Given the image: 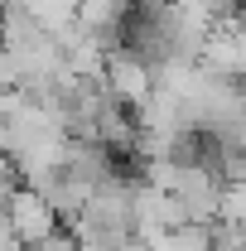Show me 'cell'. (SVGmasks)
<instances>
[{
	"instance_id": "1",
	"label": "cell",
	"mask_w": 246,
	"mask_h": 251,
	"mask_svg": "<svg viewBox=\"0 0 246 251\" xmlns=\"http://www.w3.org/2000/svg\"><path fill=\"white\" fill-rule=\"evenodd\" d=\"M5 222H10V242L15 247H25V251H34L39 242H49L53 232H58V218H53V208L34 193V188H10V198H5Z\"/></svg>"
},
{
	"instance_id": "2",
	"label": "cell",
	"mask_w": 246,
	"mask_h": 251,
	"mask_svg": "<svg viewBox=\"0 0 246 251\" xmlns=\"http://www.w3.org/2000/svg\"><path fill=\"white\" fill-rule=\"evenodd\" d=\"M198 68H203V73H213V77H222V82H242L246 39H242L237 15H232V20H217L213 29H208L203 49H198Z\"/></svg>"
},
{
	"instance_id": "3",
	"label": "cell",
	"mask_w": 246,
	"mask_h": 251,
	"mask_svg": "<svg viewBox=\"0 0 246 251\" xmlns=\"http://www.w3.org/2000/svg\"><path fill=\"white\" fill-rule=\"evenodd\" d=\"M101 87L111 101H121L125 111H135L145 97H150V68L135 58L130 49H111L101 63Z\"/></svg>"
},
{
	"instance_id": "4",
	"label": "cell",
	"mask_w": 246,
	"mask_h": 251,
	"mask_svg": "<svg viewBox=\"0 0 246 251\" xmlns=\"http://www.w3.org/2000/svg\"><path fill=\"white\" fill-rule=\"evenodd\" d=\"M68 184H77L82 193H92L97 184H106V179H116V159L106 155L101 145L92 140H68L63 145V169H58Z\"/></svg>"
},
{
	"instance_id": "5",
	"label": "cell",
	"mask_w": 246,
	"mask_h": 251,
	"mask_svg": "<svg viewBox=\"0 0 246 251\" xmlns=\"http://www.w3.org/2000/svg\"><path fill=\"white\" fill-rule=\"evenodd\" d=\"M15 10H25V15H29V20L49 34L53 44L73 29V0H20Z\"/></svg>"
},
{
	"instance_id": "6",
	"label": "cell",
	"mask_w": 246,
	"mask_h": 251,
	"mask_svg": "<svg viewBox=\"0 0 246 251\" xmlns=\"http://www.w3.org/2000/svg\"><path fill=\"white\" fill-rule=\"evenodd\" d=\"M242 218H246V184H222V193H217V222L242 227Z\"/></svg>"
},
{
	"instance_id": "7",
	"label": "cell",
	"mask_w": 246,
	"mask_h": 251,
	"mask_svg": "<svg viewBox=\"0 0 246 251\" xmlns=\"http://www.w3.org/2000/svg\"><path fill=\"white\" fill-rule=\"evenodd\" d=\"M34 251H77V242H73L68 232H53L49 242H39V247H34Z\"/></svg>"
},
{
	"instance_id": "8",
	"label": "cell",
	"mask_w": 246,
	"mask_h": 251,
	"mask_svg": "<svg viewBox=\"0 0 246 251\" xmlns=\"http://www.w3.org/2000/svg\"><path fill=\"white\" fill-rule=\"evenodd\" d=\"M10 188H15V179H0V208H5V198H10Z\"/></svg>"
}]
</instances>
